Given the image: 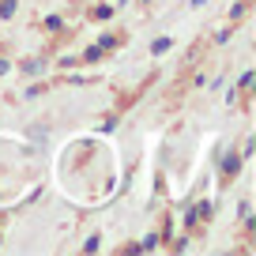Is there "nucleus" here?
I'll list each match as a JSON object with an SVG mask.
<instances>
[{
    "instance_id": "obj_1",
    "label": "nucleus",
    "mask_w": 256,
    "mask_h": 256,
    "mask_svg": "<svg viewBox=\"0 0 256 256\" xmlns=\"http://www.w3.org/2000/svg\"><path fill=\"white\" fill-rule=\"evenodd\" d=\"M151 49H154V53H166V49H170V38H158V42H154Z\"/></svg>"
}]
</instances>
